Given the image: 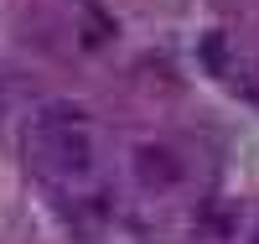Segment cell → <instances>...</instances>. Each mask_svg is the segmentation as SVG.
Returning <instances> with one entry per match:
<instances>
[{"label": "cell", "mask_w": 259, "mask_h": 244, "mask_svg": "<svg viewBox=\"0 0 259 244\" xmlns=\"http://www.w3.org/2000/svg\"><path fill=\"white\" fill-rule=\"evenodd\" d=\"M140 177L145 182H177L182 166L171 161V151H140Z\"/></svg>", "instance_id": "obj_2"}, {"label": "cell", "mask_w": 259, "mask_h": 244, "mask_svg": "<svg viewBox=\"0 0 259 244\" xmlns=\"http://www.w3.org/2000/svg\"><path fill=\"white\" fill-rule=\"evenodd\" d=\"M31 156L36 166L57 177V182H73V177H89L94 166V141H89V120L73 104H47L31 125Z\"/></svg>", "instance_id": "obj_1"}]
</instances>
